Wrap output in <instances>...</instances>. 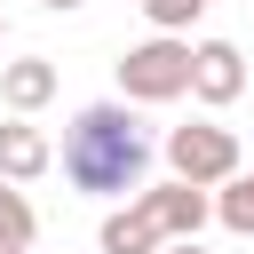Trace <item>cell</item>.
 I'll list each match as a JSON object with an SVG mask.
<instances>
[{
  "mask_svg": "<svg viewBox=\"0 0 254 254\" xmlns=\"http://www.w3.org/2000/svg\"><path fill=\"white\" fill-rule=\"evenodd\" d=\"M56 159H64V183L87 198H119V190L135 198L151 183V135L127 103H79Z\"/></svg>",
  "mask_w": 254,
  "mask_h": 254,
  "instance_id": "1",
  "label": "cell"
},
{
  "mask_svg": "<svg viewBox=\"0 0 254 254\" xmlns=\"http://www.w3.org/2000/svg\"><path fill=\"white\" fill-rule=\"evenodd\" d=\"M190 95V40L175 32H151L119 56V103H175Z\"/></svg>",
  "mask_w": 254,
  "mask_h": 254,
  "instance_id": "2",
  "label": "cell"
},
{
  "mask_svg": "<svg viewBox=\"0 0 254 254\" xmlns=\"http://www.w3.org/2000/svg\"><path fill=\"white\" fill-rule=\"evenodd\" d=\"M167 167H175V183H198V190H214V183H230L246 159H238V135H230V127H214V119H190V127H167Z\"/></svg>",
  "mask_w": 254,
  "mask_h": 254,
  "instance_id": "3",
  "label": "cell"
},
{
  "mask_svg": "<svg viewBox=\"0 0 254 254\" xmlns=\"http://www.w3.org/2000/svg\"><path fill=\"white\" fill-rule=\"evenodd\" d=\"M190 95H198L206 111H222V103L246 95V56H238V40H198V48H190Z\"/></svg>",
  "mask_w": 254,
  "mask_h": 254,
  "instance_id": "4",
  "label": "cell"
},
{
  "mask_svg": "<svg viewBox=\"0 0 254 254\" xmlns=\"http://www.w3.org/2000/svg\"><path fill=\"white\" fill-rule=\"evenodd\" d=\"M135 206L159 222V238H198V230H206V214H214V206H206V190H198V183H175V175H167V183H143V190H135Z\"/></svg>",
  "mask_w": 254,
  "mask_h": 254,
  "instance_id": "5",
  "label": "cell"
},
{
  "mask_svg": "<svg viewBox=\"0 0 254 254\" xmlns=\"http://www.w3.org/2000/svg\"><path fill=\"white\" fill-rule=\"evenodd\" d=\"M48 167H56V143H48L32 119L8 111V119H0V183H40Z\"/></svg>",
  "mask_w": 254,
  "mask_h": 254,
  "instance_id": "6",
  "label": "cell"
},
{
  "mask_svg": "<svg viewBox=\"0 0 254 254\" xmlns=\"http://www.w3.org/2000/svg\"><path fill=\"white\" fill-rule=\"evenodd\" d=\"M0 103H8L16 119L48 111V103H56V64H48V56H16V64H0Z\"/></svg>",
  "mask_w": 254,
  "mask_h": 254,
  "instance_id": "7",
  "label": "cell"
},
{
  "mask_svg": "<svg viewBox=\"0 0 254 254\" xmlns=\"http://www.w3.org/2000/svg\"><path fill=\"white\" fill-rule=\"evenodd\" d=\"M95 246H103V254H159L167 238H159V222H151V214H143V206L127 198V206H111V214H103Z\"/></svg>",
  "mask_w": 254,
  "mask_h": 254,
  "instance_id": "8",
  "label": "cell"
},
{
  "mask_svg": "<svg viewBox=\"0 0 254 254\" xmlns=\"http://www.w3.org/2000/svg\"><path fill=\"white\" fill-rule=\"evenodd\" d=\"M32 238H40V214H32L24 183H0V254H24Z\"/></svg>",
  "mask_w": 254,
  "mask_h": 254,
  "instance_id": "9",
  "label": "cell"
},
{
  "mask_svg": "<svg viewBox=\"0 0 254 254\" xmlns=\"http://www.w3.org/2000/svg\"><path fill=\"white\" fill-rule=\"evenodd\" d=\"M143 16H151V32H175V40H183V32L206 16V0H143Z\"/></svg>",
  "mask_w": 254,
  "mask_h": 254,
  "instance_id": "10",
  "label": "cell"
},
{
  "mask_svg": "<svg viewBox=\"0 0 254 254\" xmlns=\"http://www.w3.org/2000/svg\"><path fill=\"white\" fill-rule=\"evenodd\" d=\"M159 254H206V246H198V238H167Z\"/></svg>",
  "mask_w": 254,
  "mask_h": 254,
  "instance_id": "11",
  "label": "cell"
},
{
  "mask_svg": "<svg viewBox=\"0 0 254 254\" xmlns=\"http://www.w3.org/2000/svg\"><path fill=\"white\" fill-rule=\"evenodd\" d=\"M40 8H48V16H71V8H87V0H40Z\"/></svg>",
  "mask_w": 254,
  "mask_h": 254,
  "instance_id": "12",
  "label": "cell"
},
{
  "mask_svg": "<svg viewBox=\"0 0 254 254\" xmlns=\"http://www.w3.org/2000/svg\"><path fill=\"white\" fill-rule=\"evenodd\" d=\"M0 40H8V16H0Z\"/></svg>",
  "mask_w": 254,
  "mask_h": 254,
  "instance_id": "13",
  "label": "cell"
},
{
  "mask_svg": "<svg viewBox=\"0 0 254 254\" xmlns=\"http://www.w3.org/2000/svg\"><path fill=\"white\" fill-rule=\"evenodd\" d=\"M246 183H254V175H246Z\"/></svg>",
  "mask_w": 254,
  "mask_h": 254,
  "instance_id": "14",
  "label": "cell"
}]
</instances>
